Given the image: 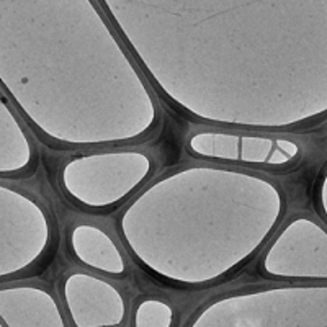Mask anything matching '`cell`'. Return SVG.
I'll list each match as a JSON object with an SVG mask.
<instances>
[{"label":"cell","instance_id":"1","mask_svg":"<svg viewBox=\"0 0 327 327\" xmlns=\"http://www.w3.org/2000/svg\"><path fill=\"white\" fill-rule=\"evenodd\" d=\"M154 161L143 151L113 149L72 156L61 170V185L72 202L89 210H111L148 182Z\"/></svg>","mask_w":327,"mask_h":327},{"label":"cell","instance_id":"2","mask_svg":"<svg viewBox=\"0 0 327 327\" xmlns=\"http://www.w3.org/2000/svg\"><path fill=\"white\" fill-rule=\"evenodd\" d=\"M186 149L191 156L213 164L280 167L290 165L299 154L296 143L286 139L239 133L226 128H205L188 136Z\"/></svg>","mask_w":327,"mask_h":327},{"label":"cell","instance_id":"3","mask_svg":"<svg viewBox=\"0 0 327 327\" xmlns=\"http://www.w3.org/2000/svg\"><path fill=\"white\" fill-rule=\"evenodd\" d=\"M62 301L74 327H119L126 319L123 293L92 273H71L62 285Z\"/></svg>","mask_w":327,"mask_h":327},{"label":"cell","instance_id":"4","mask_svg":"<svg viewBox=\"0 0 327 327\" xmlns=\"http://www.w3.org/2000/svg\"><path fill=\"white\" fill-rule=\"evenodd\" d=\"M69 245L74 258L85 269L108 277L126 273V260L111 236L95 224H77L72 228Z\"/></svg>","mask_w":327,"mask_h":327},{"label":"cell","instance_id":"5","mask_svg":"<svg viewBox=\"0 0 327 327\" xmlns=\"http://www.w3.org/2000/svg\"><path fill=\"white\" fill-rule=\"evenodd\" d=\"M172 306L157 298H146L136 306L133 314V327H172L173 325Z\"/></svg>","mask_w":327,"mask_h":327}]
</instances>
